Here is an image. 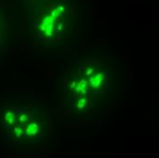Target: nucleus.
Instances as JSON below:
<instances>
[{
	"label": "nucleus",
	"mask_w": 159,
	"mask_h": 158,
	"mask_svg": "<svg viewBox=\"0 0 159 158\" xmlns=\"http://www.w3.org/2000/svg\"><path fill=\"white\" fill-rule=\"evenodd\" d=\"M2 25H3V20H2V16L0 15V37L2 35Z\"/></svg>",
	"instance_id": "3"
},
{
	"label": "nucleus",
	"mask_w": 159,
	"mask_h": 158,
	"mask_svg": "<svg viewBox=\"0 0 159 158\" xmlns=\"http://www.w3.org/2000/svg\"><path fill=\"white\" fill-rule=\"evenodd\" d=\"M67 8L61 2H48L35 14L38 31L45 38H55L62 30Z\"/></svg>",
	"instance_id": "2"
},
{
	"label": "nucleus",
	"mask_w": 159,
	"mask_h": 158,
	"mask_svg": "<svg viewBox=\"0 0 159 158\" xmlns=\"http://www.w3.org/2000/svg\"><path fill=\"white\" fill-rule=\"evenodd\" d=\"M6 126L16 139L31 142L39 140L46 132L45 117L32 106L11 109L5 114Z\"/></svg>",
	"instance_id": "1"
}]
</instances>
